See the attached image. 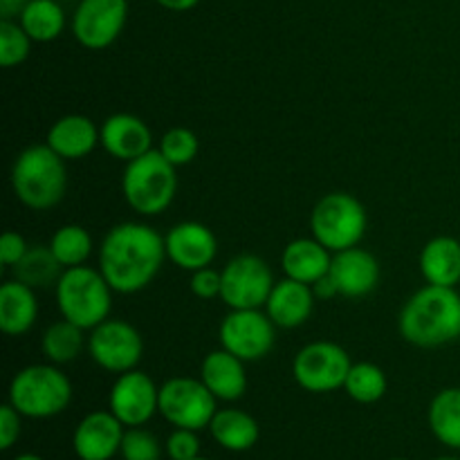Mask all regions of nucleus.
Here are the masks:
<instances>
[{"mask_svg": "<svg viewBox=\"0 0 460 460\" xmlns=\"http://www.w3.org/2000/svg\"><path fill=\"white\" fill-rule=\"evenodd\" d=\"M193 460H209V458H205V456H198V458H193Z\"/></svg>", "mask_w": 460, "mask_h": 460, "instance_id": "nucleus-44", "label": "nucleus"}, {"mask_svg": "<svg viewBox=\"0 0 460 460\" xmlns=\"http://www.w3.org/2000/svg\"><path fill=\"white\" fill-rule=\"evenodd\" d=\"M27 250H30V245H27L21 234L4 232L3 238H0V263L13 268L27 254Z\"/></svg>", "mask_w": 460, "mask_h": 460, "instance_id": "nucleus-38", "label": "nucleus"}, {"mask_svg": "<svg viewBox=\"0 0 460 460\" xmlns=\"http://www.w3.org/2000/svg\"><path fill=\"white\" fill-rule=\"evenodd\" d=\"M119 456L124 460H160L162 445L144 427H126L124 440H121Z\"/></svg>", "mask_w": 460, "mask_h": 460, "instance_id": "nucleus-34", "label": "nucleus"}, {"mask_svg": "<svg viewBox=\"0 0 460 460\" xmlns=\"http://www.w3.org/2000/svg\"><path fill=\"white\" fill-rule=\"evenodd\" d=\"M88 353L99 368L121 376L142 362L144 340L133 323L108 317L90 331Z\"/></svg>", "mask_w": 460, "mask_h": 460, "instance_id": "nucleus-11", "label": "nucleus"}, {"mask_svg": "<svg viewBox=\"0 0 460 460\" xmlns=\"http://www.w3.org/2000/svg\"><path fill=\"white\" fill-rule=\"evenodd\" d=\"M386 389H389L386 373L373 362L353 364L344 382V391L349 394V398L359 404L380 402L386 395Z\"/></svg>", "mask_w": 460, "mask_h": 460, "instance_id": "nucleus-30", "label": "nucleus"}, {"mask_svg": "<svg viewBox=\"0 0 460 460\" xmlns=\"http://www.w3.org/2000/svg\"><path fill=\"white\" fill-rule=\"evenodd\" d=\"M157 151L178 169V166H187L196 160L198 151H200V139L191 128L175 126V128H169L162 135Z\"/></svg>", "mask_w": 460, "mask_h": 460, "instance_id": "nucleus-33", "label": "nucleus"}, {"mask_svg": "<svg viewBox=\"0 0 460 460\" xmlns=\"http://www.w3.org/2000/svg\"><path fill=\"white\" fill-rule=\"evenodd\" d=\"M171 460H193L200 456V436L193 429H173L164 443Z\"/></svg>", "mask_w": 460, "mask_h": 460, "instance_id": "nucleus-35", "label": "nucleus"}, {"mask_svg": "<svg viewBox=\"0 0 460 460\" xmlns=\"http://www.w3.org/2000/svg\"><path fill=\"white\" fill-rule=\"evenodd\" d=\"M389 460H409V458H389Z\"/></svg>", "mask_w": 460, "mask_h": 460, "instance_id": "nucleus-45", "label": "nucleus"}, {"mask_svg": "<svg viewBox=\"0 0 460 460\" xmlns=\"http://www.w3.org/2000/svg\"><path fill=\"white\" fill-rule=\"evenodd\" d=\"M12 189L27 209H52L66 196V160L54 153L48 144L27 146L13 160Z\"/></svg>", "mask_w": 460, "mask_h": 460, "instance_id": "nucleus-3", "label": "nucleus"}, {"mask_svg": "<svg viewBox=\"0 0 460 460\" xmlns=\"http://www.w3.org/2000/svg\"><path fill=\"white\" fill-rule=\"evenodd\" d=\"M166 259L180 270L198 272L202 268H209L218 254V241L214 232L207 225L196 220H184L173 225L164 236Z\"/></svg>", "mask_w": 460, "mask_h": 460, "instance_id": "nucleus-15", "label": "nucleus"}, {"mask_svg": "<svg viewBox=\"0 0 460 460\" xmlns=\"http://www.w3.org/2000/svg\"><path fill=\"white\" fill-rule=\"evenodd\" d=\"M102 148L119 162H133L153 151V133L144 119L128 112L111 115L99 126Z\"/></svg>", "mask_w": 460, "mask_h": 460, "instance_id": "nucleus-18", "label": "nucleus"}, {"mask_svg": "<svg viewBox=\"0 0 460 460\" xmlns=\"http://www.w3.org/2000/svg\"><path fill=\"white\" fill-rule=\"evenodd\" d=\"M72 402V382L57 364H31L21 368L9 385V404L31 420H48Z\"/></svg>", "mask_w": 460, "mask_h": 460, "instance_id": "nucleus-4", "label": "nucleus"}, {"mask_svg": "<svg viewBox=\"0 0 460 460\" xmlns=\"http://www.w3.org/2000/svg\"><path fill=\"white\" fill-rule=\"evenodd\" d=\"M39 317V301L34 288L13 279L0 286V331L9 337H21L31 331Z\"/></svg>", "mask_w": 460, "mask_h": 460, "instance_id": "nucleus-23", "label": "nucleus"}, {"mask_svg": "<svg viewBox=\"0 0 460 460\" xmlns=\"http://www.w3.org/2000/svg\"><path fill=\"white\" fill-rule=\"evenodd\" d=\"M332 252L317 238H296L288 243L281 254V270L288 279L314 286L319 279L331 272Z\"/></svg>", "mask_w": 460, "mask_h": 460, "instance_id": "nucleus-22", "label": "nucleus"}, {"mask_svg": "<svg viewBox=\"0 0 460 460\" xmlns=\"http://www.w3.org/2000/svg\"><path fill=\"white\" fill-rule=\"evenodd\" d=\"M22 431V416L12 407V404H3L0 407V449H12L18 443Z\"/></svg>", "mask_w": 460, "mask_h": 460, "instance_id": "nucleus-37", "label": "nucleus"}, {"mask_svg": "<svg viewBox=\"0 0 460 460\" xmlns=\"http://www.w3.org/2000/svg\"><path fill=\"white\" fill-rule=\"evenodd\" d=\"M27 3H30V0H0V16L3 18L18 16Z\"/></svg>", "mask_w": 460, "mask_h": 460, "instance_id": "nucleus-40", "label": "nucleus"}, {"mask_svg": "<svg viewBox=\"0 0 460 460\" xmlns=\"http://www.w3.org/2000/svg\"><path fill=\"white\" fill-rule=\"evenodd\" d=\"M313 290H314V296H317V299L328 301V299H332V296H340V290H337V286H335V281L331 279V274H326L323 279H319V281L313 286Z\"/></svg>", "mask_w": 460, "mask_h": 460, "instance_id": "nucleus-39", "label": "nucleus"}, {"mask_svg": "<svg viewBox=\"0 0 460 460\" xmlns=\"http://www.w3.org/2000/svg\"><path fill=\"white\" fill-rule=\"evenodd\" d=\"M331 279L346 299H362L380 283V263L368 250L359 245L332 254Z\"/></svg>", "mask_w": 460, "mask_h": 460, "instance_id": "nucleus-17", "label": "nucleus"}, {"mask_svg": "<svg viewBox=\"0 0 460 460\" xmlns=\"http://www.w3.org/2000/svg\"><path fill=\"white\" fill-rule=\"evenodd\" d=\"M45 144L66 162L84 160L97 146H102L99 128L85 115H63L49 126Z\"/></svg>", "mask_w": 460, "mask_h": 460, "instance_id": "nucleus-21", "label": "nucleus"}, {"mask_svg": "<svg viewBox=\"0 0 460 460\" xmlns=\"http://www.w3.org/2000/svg\"><path fill=\"white\" fill-rule=\"evenodd\" d=\"M108 409L124 427H144L160 413V386L137 368L121 373L108 394Z\"/></svg>", "mask_w": 460, "mask_h": 460, "instance_id": "nucleus-14", "label": "nucleus"}, {"mask_svg": "<svg viewBox=\"0 0 460 460\" xmlns=\"http://www.w3.org/2000/svg\"><path fill=\"white\" fill-rule=\"evenodd\" d=\"M121 191L130 209L139 216H160L178 193L175 166L160 151L128 162L121 173Z\"/></svg>", "mask_w": 460, "mask_h": 460, "instance_id": "nucleus-6", "label": "nucleus"}, {"mask_svg": "<svg viewBox=\"0 0 460 460\" xmlns=\"http://www.w3.org/2000/svg\"><path fill=\"white\" fill-rule=\"evenodd\" d=\"M367 225L368 216L362 202L344 191L326 193L310 214L313 236L332 254L359 245L367 234Z\"/></svg>", "mask_w": 460, "mask_h": 460, "instance_id": "nucleus-7", "label": "nucleus"}, {"mask_svg": "<svg viewBox=\"0 0 460 460\" xmlns=\"http://www.w3.org/2000/svg\"><path fill=\"white\" fill-rule=\"evenodd\" d=\"M84 349V328L67 322V319L54 322L52 326L43 332V340H40V350H43L45 359H48L49 364H57V367L75 362Z\"/></svg>", "mask_w": 460, "mask_h": 460, "instance_id": "nucleus-29", "label": "nucleus"}, {"mask_svg": "<svg viewBox=\"0 0 460 460\" xmlns=\"http://www.w3.org/2000/svg\"><path fill=\"white\" fill-rule=\"evenodd\" d=\"M434 460H460V458H456V456H438V458H434Z\"/></svg>", "mask_w": 460, "mask_h": 460, "instance_id": "nucleus-43", "label": "nucleus"}, {"mask_svg": "<svg viewBox=\"0 0 460 460\" xmlns=\"http://www.w3.org/2000/svg\"><path fill=\"white\" fill-rule=\"evenodd\" d=\"M12 270L18 281L34 288V290H43V288L57 286L66 268L58 263L49 245H34Z\"/></svg>", "mask_w": 460, "mask_h": 460, "instance_id": "nucleus-28", "label": "nucleus"}, {"mask_svg": "<svg viewBox=\"0 0 460 460\" xmlns=\"http://www.w3.org/2000/svg\"><path fill=\"white\" fill-rule=\"evenodd\" d=\"M216 395L196 377H171L160 386V416L173 429H209L214 420Z\"/></svg>", "mask_w": 460, "mask_h": 460, "instance_id": "nucleus-8", "label": "nucleus"}, {"mask_svg": "<svg viewBox=\"0 0 460 460\" xmlns=\"http://www.w3.org/2000/svg\"><path fill=\"white\" fill-rule=\"evenodd\" d=\"M209 434L223 449L241 454L259 443L261 427L252 413L227 407L216 411L214 420L209 422Z\"/></svg>", "mask_w": 460, "mask_h": 460, "instance_id": "nucleus-24", "label": "nucleus"}, {"mask_svg": "<svg viewBox=\"0 0 460 460\" xmlns=\"http://www.w3.org/2000/svg\"><path fill=\"white\" fill-rule=\"evenodd\" d=\"M420 272L431 286L456 288L460 283V241L454 236H436L422 247Z\"/></svg>", "mask_w": 460, "mask_h": 460, "instance_id": "nucleus-25", "label": "nucleus"}, {"mask_svg": "<svg viewBox=\"0 0 460 460\" xmlns=\"http://www.w3.org/2000/svg\"><path fill=\"white\" fill-rule=\"evenodd\" d=\"M160 7L169 9V12H189V9L196 7L200 0H155Z\"/></svg>", "mask_w": 460, "mask_h": 460, "instance_id": "nucleus-41", "label": "nucleus"}, {"mask_svg": "<svg viewBox=\"0 0 460 460\" xmlns=\"http://www.w3.org/2000/svg\"><path fill=\"white\" fill-rule=\"evenodd\" d=\"M128 21V0H79L72 34L85 49H106L119 39Z\"/></svg>", "mask_w": 460, "mask_h": 460, "instance_id": "nucleus-13", "label": "nucleus"}, {"mask_svg": "<svg viewBox=\"0 0 460 460\" xmlns=\"http://www.w3.org/2000/svg\"><path fill=\"white\" fill-rule=\"evenodd\" d=\"M429 429L440 445L460 449V386L438 391L427 411Z\"/></svg>", "mask_w": 460, "mask_h": 460, "instance_id": "nucleus-26", "label": "nucleus"}, {"mask_svg": "<svg viewBox=\"0 0 460 460\" xmlns=\"http://www.w3.org/2000/svg\"><path fill=\"white\" fill-rule=\"evenodd\" d=\"M350 355L335 341H313L305 344L292 362V376L296 385L308 394H332L344 389L349 376Z\"/></svg>", "mask_w": 460, "mask_h": 460, "instance_id": "nucleus-9", "label": "nucleus"}, {"mask_svg": "<svg viewBox=\"0 0 460 460\" xmlns=\"http://www.w3.org/2000/svg\"><path fill=\"white\" fill-rule=\"evenodd\" d=\"M54 292L61 317L84 331H93L111 317L115 290L108 286L102 270H93L88 265L63 270Z\"/></svg>", "mask_w": 460, "mask_h": 460, "instance_id": "nucleus-5", "label": "nucleus"}, {"mask_svg": "<svg viewBox=\"0 0 460 460\" xmlns=\"http://www.w3.org/2000/svg\"><path fill=\"white\" fill-rule=\"evenodd\" d=\"M166 261L164 238L144 223H119L99 245V270L119 295L151 286Z\"/></svg>", "mask_w": 460, "mask_h": 460, "instance_id": "nucleus-1", "label": "nucleus"}, {"mask_svg": "<svg viewBox=\"0 0 460 460\" xmlns=\"http://www.w3.org/2000/svg\"><path fill=\"white\" fill-rule=\"evenodd\" d=\"M189 288H191V292L198 299H216V296H220V290H223V274L211 268V265L209 268H202L198 272H191Z\"/></svg>", "mask_w": 460, "mask_h": 460, "instance_id": "nucleus-36", "label": "nucleus"}, {"mask_svg": "<svg viewBox=\"0 0 460 460\" xmlns=\"http://www.w3.org/2000/svg\"><path fill=\"white\" fill-rule=\"evenodd\" d=\"M124 434L126 427L111 409L90 411L72 434V449L79 460H112L119 454Z\"/></svg>", "mask_w": 460, "mask_h": 460, "instance_id": "nucleus-16", "label": "nucleus"}, {"mask_svg": "<svg viewBox=\"0 0 460 460\" xmlns=\"http://www.w3.org/2000/svg\"><path fill=\"white\" fill-rule=\"evenodd\" d=\"M400 335L418 349H440L460 340V295L456 288L431 286L411 295L398 319Z\"/></svg>", "mask_w": 460, "mask_h": 460, "instance_id": "nucleus-2", "label": "nucleus"}, {"mask_svg": "<svg viewBox=\"0 0 460 460\" xmlns=\"http://www.w3.org/2000/svg\"><path fill=\"white\" fill-rule=\"evenodd\" d=\"M223 290L220 299L229 310L265 308L270 292L274 288V277L270 265L256 254L234 256L223 270Z\"/></svg>", "mask_w": 460, "mask_h": 460, "instance_id": "nucleus-10", "label": "nucleus"}, {"mask_svg": "<svg viewBox=\"0 0 460 460\" xmlns=\"http://www.w3.org/2000/svg\"><path fill=\"white\" fill-rule=\"evenodd\" d=\"M31 43L21 22L13 18H3L0 21V66L3 67H16L30 57Z\"/></svg>", "mask_w": 460, "mask_h": 460, "instance_id": "nucleus-32", "label": "nucleus"}, {"mask_svg": "<svg viewBox=\"0 0 460 460\" xmlns=\"http://www.w3.org/2000/svg\"><path fill=\"white\" fill-rule=\"evenodd\" d=\"M274 322L261 308L229 310L218 328L220 346L243 362H259L274 349Z\"/></svg>", "mask_w": 460, "mask_h": 460, "instance_id": "nucleus-12", "label": "nucleus"}, {"mask_svg": "<svg viewBox=\"0 0 460 460\" xmlns=\"http://www.w3.org/2000/svg\"><path fill=\"white\" fill-rule=\"evenodd\" d=\"M314 299L317 296H314L313 286L286 277L283 281L274 283L268 304H265V313L272 319L274 326L292 331L308 322L314 310Z\"/></svg>", "mask_w": 460, "mask_h": 460, "instance_id": "nucleus-19", "label": "nucleus"}, {"mask_svg": "<svg viewBox=\"0 0 460 460\" xmlns=\"http://www.w3.org/2000/svg\"><path fill=\"white\" fill-rule=\"evenodd\" d=\"M13 460H45V458L39 456V454H30V452H27V454H18V456L13 458Z\"/></svg>", "mask_w": 460, "mask_h": 460, "instance_id": "nucleus-42", "label": "nucleus"}, {"mask_svg": "<svg viewBox=\"0 0 460 460\" xmlns=\"http://www.w3.org/2000/svg\"><path fill=\"white\" fill-rule=\"evenodd\" d=\"M18 22L34 43H49L66 30V12L57 0H30L18 13Z\"/></svg>", "mask_w": 460, "mask_h": 460, "instance_id": "nucleus-27", "label": "nucleus"}, {"mask_svg": "<svg viewBox=\"0 0 460 460\" xmlns=\"http://www.w3.org/2000/svg\"><path fill=\"white\" fill-rule=\"evenodd\" d=\"M200 380L220 402H236L247 391L245 362L229 350H211L200 364Z\"/></svg>", "mask_w": 460, "mask_h": 460, "instance_id": "nucleus-20", "label": "nucleus"}, {"mask_svg": "<svg viewBox=\"0 0 460 460\" xmlns=\"http://www.w3.org/2000/svg\"><path fill=\"white\" fill-rule=\"evenodd\" d=\"M49 250L66 270L85 265L93 254V236L81 225H63L49 238Z\"/></svg>", "mask_w": 460, "mask_h": 460, "instance_id": "nucleus-31", "label": "nucleus"}]
</instances>
